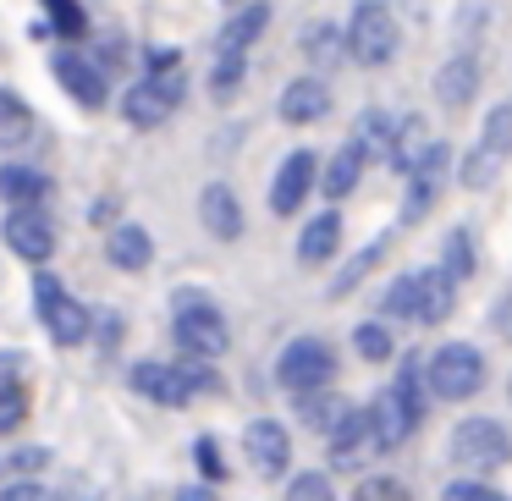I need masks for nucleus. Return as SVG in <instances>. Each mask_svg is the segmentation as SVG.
<instances>
[{
    "label": "nucleus",
    "mask_w": 512,
    "mask_h": 501,
    "mask_svg": "<svg viewBox=\"0 0 512 501\" xmlns=\"http://www.w3.org/2000/svg\"><path fill=\"white\" fill-rule=\"evenodd\" d=\"M133 391L138 397H149V402H160V408H188L199 391H193V380H188V369H177V364H133Z\"/></svg>",
    "instance_id": "obj_13"
},
{
    "label": "nucleus",
    "mask_w": 512,
    "mask_h": 501,
    "mask_svg": "<svg viewBox=\"0 0 512 501\" xmlns=\"http://www.w3.org/2000/svg\"><path fill=\"white\" fill-rule=\"evenodd\" d=\"M23 419H28V391L12 380V386H0V435H12Z\"/></svg>",
    "instance_id": "obj_34"
},
{
    "label": "nucleus",
    "mask_w": 512,
    "mask_h": 501,
    "mask_svg": "<svg viewBox=\"0 0 512 501\" xmlns=\"http://www.w3.org/2000/svg\"><path fill=\"white\" fill-rule=\"evenodd\" d=\"M287 501H336V496H331V479H320V474H303V479H292Z\"/></svg>",
    "instance_id": "obj_39"
},
{
    "label": "nucleus",
    "mask_w": 512,
    "mask_h": 501,
    "mask_svg": "<svg viewBox=\"0 0 512 501\" xmlns=\"http://www.w3.org/2000/svg\"><path fill=\"white\" fill-rule=\"evenodd\" d=\"M490 325H496V336H501V342H512V292L496 303V309H490Z\"/></svg>",
    "instance_id": "obj_42"
},
{
    "label": "nucleus",
    "mask_w": 512,
    "mask_h": 501,
    "mask_svg": "<svg viewBox=\"0 0 512 501\" xmlns=\"http://www.w3.org/2000/svg\"><path fill=\"white\" fill-rule=\"evenodd\" d=\"M446 160H452V149L430 144L408 171H402V177H408V204H402V221H424V215H430L435 193H441V182H446Z\"/></svg>",
    "instance_id": "obj_11"
},
{
    "label": "nucleus",
    "mask_w": 512,
    "mask_h": 501,
    "mask_svg": "<svg viewBox=\"0 0 512 501\" xmlns=\"http://www.w3.org/2000/svg\"><path fill=\"white\" fill-rule=\"evenodd\" d=\"M375 259H380V243H369V248H364V254H358V259H353V265H347V270H342V276H336V281H331V298H347V292H353V281H364V276H369V270H375Z\"/></svg>",
    "instance_id": "obj_35"
},
{
    "label": "nucleus",
    "mask_w": 512,
    "mask_h": 501,
    "mask_svg": "<svg viewBox=\"0 0 512 501\" xmlns=\"http://www.w3.org/2000/svg\"><path fill=\"white\" fill-rule=\"evenodd\" d=\"M353 347H358V358H364V364H386V358H391L386 325H358V331H353Z\"/></svg>",
    "instance_id": "obj_33"
},
{
    "label": "nucleus",
    "mask_w": 512,
    "mask_h": 501,
    "mask_svg": "<svg viewBox=\"0 0 512 501\" xmlns=\"http://www.w3.org/2000/svg\"><path fill=\"white\" fill-rule=\"evenodd\" d=\"M0 237H6V248L23 254L28 265L50 259V248H56V226H50V215L39 210V204H17V210L0 221Z\"/></svg>",
    "instance_id": "obj_10"
},
{
    "label": "nucleus",
    "mask_w": 512,
    "mask_h": 501,
    "mask_svg": "<svg viewBox=\"0 0 512 501\" xmlns=\"http://www.w3.org/2000/svg\"><path fill=\"white\" fill-rule=\"evenodd\" d=\"M452 298H457V281L446 276V270H408L402 281H391L386 314L435 325V320H446V314H452Z\"/></svg>",
    "instance_id": "obj_2"
},
{
    "label": "nucleus",
    "mask_w": 512,
    "mask_h": 501,
    "mask_svg": "<svg viewBox=\"0 0 512 501\" xmlns=\"http://www.w3.org/2000/svg\"><path fill=\"white\" fill-rule=\"evenodd\" d=\"M342 34H347V56H353L358 67H386V61L397 56L402 28H397V17H391L386 0H358Z\"/></svg>",
    "instance_id": "obj_4"
},
{
    "label": "nucleus",
    "mask_w": 512,
    "mask_h": 501,
    "mask_svg": "<svg viewBox=\"0 0 512 501\" xmlns=\"http://www.w3.org/2000/svg\"><path fill=\"white\" fill-rule=\"evenodd\" d=\"M446 276H452V281H463L468 276V270H474V237H468V226H457V232L452 237H446Z\"/></svg>",
    "instance_id": "obj_31"
},
{
    "label": "nucleus",
    "mask_w": 512,
    "mask_h": 501,
    "mask_svg": "<svg viewBox=\"0 0 512 501\" xmlns=\"http://www.w3.org/2000/svg\"><path fill=\"white\" fill-rule=\"evenodd\" d=\"M226 6H237V0H226Z\"/></svg>",
    "instance_id": "obj_47"
},
{
    "label": "nucleus",
    "mask_w": 512,
    "mask_h": 501,
    "mask_svg": "<svg viewBox=\"0 0 512 501\" xmlns=\"http://www.w3.org/2000/svg\"><path fill=\"white\" fill-rule=\"evenodd\" d=\"M34 309H39V320H45V331L56 336L61 347H78V342H89V331H94L89 309H83V303L72 298V292L61 287L56 276H34Z\"/></svg>",
    "instance_id": "obj_8"
},
{
    "label": "nucleus",
    "mask_w": 512,
    "mask_h": 501,
    "mask_svg": "<svg viewBox=\"0 0 512 501\" xmlns=\"http://www.w3.org/2000/svg\"><path fill=\"white\" fill-rule=\"evenodd\" d=\"M512 155V100H501L496 111L485 116V133H479V144L463 155V166H457V182L463 188H490V182L501 177V160Z\"/></svg>",
    "instance_id": "obj_7"
},
{
    "label": "nucleus",
    "mask_w": 512,
    "mask_h": 501,
    "mask_svg": "<svg viewBox=\"0 0 512 501\" xmlns=\"http://www.w3.org/2000/svg\"><path fill=\"white\" fill-rule=\"evenodd\" d=\"M193 457H199V468H204V479H221L226 468H221V446L210 441V435H204L199 446H193Z\"/></svg>",
    "instance_id": "obj_41"
},
{
    "label": "nucleus",
    "mask_w": 512,
    "mask_h": 501,
    "mask_svg": "<svg viewBox=\"0 0 512 501\" xmlns=\"http://www.w3.org/2000/svg\"><path fill=\"white\" fill-rule=\"evenodd\" d=\"M105 259H111L116 270H144L149 259H155V243H149V232L144 226H116L111 237H105Z\"/></svg>",
    "instance_id": "obj_24"
},
{
    "label": "nucleus",
    "mask_w": 512,
    "mask_h": 501,
    "mask_svg": "<svg viewBox=\"0 0 512 501\" xmlns=\"http://www.w3.org/2000/svg\"><path fill=\"white\" fill-rule=\"evenodd\" d=\"M364 149L358 144H342L336 149L331 160H325V171H314V177H320V188H325V199H347V193L358 188V171H364Z\"/></svg>",
    "instance_id": "obj_23"
},
{
    "label": "nucleus",
    "mask_w": 512,
    "mask_h": 501,
    "mask_svg": "<svg viewBox=\"0 0 512 501\" xmlns=\"http://www.w3.org/2000/svg\"><path fill=\"white\" fill-rule=\"evenodd\" d=\"M391 133H397V116H391V111H364L353 144L364 149V155H386V149H391Z\"/></svg>",
    "instance_id": "obj_28"
},
{
    "label": "nucleus",
    "mask_w": 512,
    "mask_h": 501,
    "mask_svg": "<svg viewBox=\"0 0 512 501\" xmlns=\"http://www.w3.org/2000/svg\"><path fill=\"white\" fill-rule=\"evenodd\" d=\"M0 501H56V496H50L45 485H6V490H0Z\"/></svg>",
    "instance_id": "obj_43"
},
{
    "label": "nucleus",
    "mask_w": 512,
    "mask_h": 501,
    "mask_svg": "<svg viewBox=\"0 0 512 501\" xmlns=\"http://www.w3.org/2000/svg\"><path fill=\"white\" fill-rule=\"evenodd\" d=\"M424 386H430V397L441 402H468L485 391V353L468 342H446L435 347L430 369H424Z\"/></svg>",
    "instance_id": "obj_5"
},
{
    "label": "nucleus",
    "mask_w": 512,
    "mask_h": 501,
    "mask_svg": "<svg viewBox=\"0 0 512 501\" xmlns=\"http://www.w3.org/2000/svg\"><path fill=\"white\" fill-rule=\"evenodd\" d=\"M177 501H215V496H210V490H199V485H193V490H177Z\"/></svg>",
    "instance_id": "obj_46"
},
{
    "label": "nucleus",
    "mask_w": 512,
    "mask_h": 501,
    "mask_svg": "<svg viewBox=\"0 0 512 501\" xmlns=\"http://www.w3.org/2000/svg\"><path fill=\"white\" fill-rule=\"evenodd\" d=\"M171 331H177L182 353L188 358H221L232 347V331H226V314L215 309L204 292H182L177 309H171Z\"/></svg>",
    "instance_id": "obj_3"
},
{
    "label": "nucleus",
    "mask_w": 512,
    "mask_h": 501,
    "mask_svg": "<svg viewBox=\"0 0 512 501\" xmlns=\"http://www.w3.org/2000/svg\"><path fill=\"white\" fill-rule=\"evenodd\" d=\"M474 94H479V61L474 56H452L435 72V100H441L446 111H463Z\"/></svg>",
    "instance_id": "obj_20"
},
{
    "label": "nucleus",
    "mask_w": 512,
    "mask_h": 501,
    "mask_svg": "<svg viewBox=\"0 0 512 501\" xmlns=\"http://www.w3.org/2000/svg\"><path fill=\"white\" fill-rule=\"evenodd\" d=\"M298 413H303V424H309L314 435H331L336 424L353 413V402H347L342 391H331V386H309V391H298Z\"/></svg>",
    "instance_id": "obj_21"
},
{
    "label": "nucleus",
    "mask_w": 512,
    "mask_h": 501,
    "mask_svg": "<svg viewBox=\"0 0 512 501\" xmlns=\"http://www.w3.org/2000/svg\"><path fill=\"white\" fill-rule=\"evenodd\" d=\"M50 72H56V83L83 105V111H100V105H105V72L94 67L89 56H78V50H61Z\"/></svg>",
    "instance_id": "obj_16"
},
{
    "label": "nucleus",
    "mask_w": 512,
    "mask_h": 501,
    "mask_svg": "<svg viewBox=\"0 0 512 501\" xmlns=\"http://www.w3.org/2000/svg\"><path fill=\"white\" fill-rule=\"evenodd\" d=\"M391 391H397V402L413 413V424H419L424 419V375L413 369V358L402 364V375H397V386H391Z\"/></svg>",
    "instance_id": "obj_32"
},
{
    "label": "nucleus",
    "mask_w": 512,
    "mask_h": 501,
    "mask_svg": "<svg viewBox=\"0 0 512 501\" xmlns=\"http://www.w3.org/2000/svg\"><path fill=\"white\" fill-rule=\"evenodd\" d=\"M182 94H188V72H182V61L166 50V56H155V67L127 89L122 111L133 127H160L182 111Z\"/></svg>",
    "instance_id": "obj_1"
},
{
    "label": "nucleus",
    "mask_w": 512,
    "mask_h": 501,
    "mask_svg": "<svg viewBox=\"0 0 512 501\" xmlns=\"http://www.w3.org/2000/svg\"><path fill=\"white\" fill-rule=\"evenodd\" d=\"M39 463H45V452H17L12 457V468H39Z\"/></svg>",
    "instance_id": "obj_45"
},
{
    "label": "nucleus",
    "mask_w": 512,
    "mask_h": 501,
    "mask_svg": "<svg viewBox=\"0 0 512 501\" xmlns=\"http://www.w3.org/2000/svg\"><path fill=\"white\" fill-rule=\"evenodd\" d=\"M424 149H430V138H424V127L408 116V122H397V133H391V149H386V160H391L397 171H408L413 160L424 155Z\"/></svg>",
    "instance_id": "obj_29"
},
{
    "label": "nucleus",
    "mask_w": 512,
    "mask_h": 501,
    "mask_svg": "<svg viewBox=\"0 0 512 501\" xmlns=\"http://www.w3.org/2000/svg\"><path fill=\"white\" fill-rule=\"evenodd\" d=\"M28 133H34V111H28L17 94L0 89V144H23Z\"/></svg>",
    "instance_id": "obj_30"
},
{
    "label": "nucleus",
    "mask_w": 512,
    "mask_h": 501,
    "mask_svg": "<svg viewBox=\"0 0 512 501\" xmlns=\"http://www.w3.org/2000/svg\"><path fill=\"white\" fill-rule=\"evenodd\" d=\"M325 441H331V468H364L369 457H380V435H375V424H369L364 408L347 413Z\"/></svg>",
    "instance_id": "obj_12"
},
{
    "label": "nucleus",
    "mask_w": 512,
    "mask_h": 501,
    "mask_svg": "<svg viewBox=\"0 0 512 501\" xmlns=\"http://www.w3.org/2000/svg\"><path fill=\"white\" fill-rule=\"evenodd\" d=\"M265 23H270V6H265V0H254V6H243V12H237L232 23L221 28V50H248L259 34H265Z\"/></svg>",
    "instance_id": "obj_26"
},
{
    "label": "nucleus",
    "mask_w": 512,
    "mask_h": 501,
    "mask_svg": "<svg viewBox=\"0 0 512 501\" xmlns=\"http://www.w3.org/2000/svg\"><path fill=\"white\" fill-rule=\"evenodd\" d=\"M243 72H248V50H221V56H215V72H210L215 105H226L237 89H243Z\"/></svg>",
    "instance_id": "obj_27"
},
{
    "label": "nucleus",
    "mask_w": 512,
    "mask_h": 501,
    "mask_svg": "<svg viewBox=\"0 0 512 501\" xmlns=\"http://www.w3.org/2000/svg\"><path fill=\"white\" fill-rule=\"evenodd\" d=\"M331 375H336V347L325 342V336H298V342H287L276 358V380L292 397L309 391V386H325Z\"/></svg>",
    "instance_id": "obj_9"
},
{
    "label": "nucleus",
    "mask_w": 512,
    "mask_h": 501,
    "mask_svg": "<svg viewBox=\"0 0 512 501\" xmlns=\"http://www.w3.org/2000/svg\"><path fill=\"white\" fill-rule=\"evenodd\" d=\"M314 171H320V155H314V149H292V155L281 160L276 182H270V210L276 215L298 210V204L309 199V188H314Z\"/></svg>",
    "instance_id": "obj_14"
},
{
    "label": "nucleus",
    "mask_w": 512,
    "mask_h": 501,
    "mask_svg": "<svg viewBox=\"0 0 512 501\" xmlns=\"http://www.w3.org/2000/svg\"><path fill=\"white\" fill-rule=\"evenodd\" d=\"M364 413H369V424H375V435H380V452H397V446L408 441L413 430H419V424H413V413L397 402V391H391V386L380 391V397L369 402Z\"/></svg>",
    "instance_id": "obj_19"
},
{
    "label": "nucleus",
    "mask_w": 512,
    "mask_h": 501,
    "mask_svg": "<svg viewBox=\"0 0 512 501\" xmlns=\"http://www.w3.org/2000/svg\"><path fill=\"white\" fill-rule=\"evenodd\" d=\"M441 501H507V496L490 490V485H479V479H457V485L441 490Z\"/></svg>",
    "instance_id": "obj_38"
},
{
    "label": "nucleus",
    "mask_w": 512,
    "mask_h": 501,
    "mask_svg": "<svg viewBox=\"0 0 512 501\" xmlns=\"http://www.w3.org/2000/svg\"><path fill=\"white\" fill-rule=\"evenodd\" d=\"M243 446H248V463L270 479L292 468V435H287V424H276V419H254L243 430Z\"/></svg>",
    "instance_id": "obj_15"
},
{
    "label": "nucleus",
    "mask_w": 512,
    "mask_h": 501,
    "mask_svg": "<svg viewBox=\"0 0 512 501\" xmlns=\"http://www.w3.org/2000/svg\"><path fill=\"white\" fill-rule=\"evenodd\" d=\"M0 199L6 204H45L50 199V177L34 166H0Z\"/></svg>",
    "instance_id": "obj_25"
},
{
    "label": "nucleus",
    "mask_w": 512,
    "mask_h": 501,
    "mask_svg": "<svg viewBox=\"0 0 512 501\" xmlns=\"http://www.w3.org/2000/svg\"><path fill=\"white\" fill-rule=\"evenodd\" d=\"M320 116H331V89H325L320 78H292L287 89H281V122L309 127V122H320Z\"/></svg>",
    "instance_id": "obj_18"
},
{
    "label": "nucleus",
    "mask_w": 512,
    "mask_h": 501,
    "mask_svg": "<svg viewBox=\"0 0 512 501\" xmlns=\"http://www.w3.org/2000/svg\"><path fill=\"white\" fill-rule=\"evenodd\" d=\"M336 248H342V215L336 210H325V215H314L309 226H303V237H298V265H325V259H336Z\"/></svg>",
    "instance_id": "obj_22"
},
{
    "label": "nucleus",
    "mask_w": 512,
    "mask_h": 501,
    "mask_svg": "<svg viewBox=\"0 0 512 501\" xmlns=\"http://www.w3.org/2000/svg\"><path fill=\"white\" fill-rule=\"evenodd\" d=\"M336 45H342V39H336V28H331V23H314L309 34H303V50H309L314 61H331V56H336Z\"/></svg>",
    "instance_id": "obj_36"
},
{
    "label": "nucleus",
    "mask_w": 512,
    "mask_h": 501,
    "mask_svg": "<svg viewBox=\"0 0 512 501\" xmlns=\"http://www.w3.org/2000/svg\"><path fill=\"white\" fill-rule=\"evenodd\" d=\"M111 215H116V204H111V199H100V204H94V210H89V221L100 226V221H111Z\"/></svg>",
    "instance_id": "obj_44"
},
{
    "label": "nucleus",
    "mask_w": 512,
    "mask_h": 501,
    "mask_svg": "<svg viewBox=\"0 0 512 501\" xmlns=\"http://www.w3.org/2000/svg\"><path fill=\"white\" fill-rule=\"evenodd\" d=\"M353 501H413V496L397 485V479H364V485L353 490Z\"/></svg>",
    "instance_id": "obj_37"
},
{
    "label": "nucleus",
    "mask_w": 512,
    "mask_h": 501,
    "mask_svg": "<svg viewBox=\"0 0 512 501\" xmlns=\"http://www.w3.org/2000/svg\"><path fill=\"white\" fill-rule=\"evenodd\" d=\"M199 221H204V232L221 237V243L243 237V204H237V193L226 188V182H210V188L199 193Z\"/></svg>",
    "instance_id": "obj_17"
},
{
    "label": "nucleus",
    "mask_w": 512,
    "mask_h": 501,
    "mask_svg": "<svg viewBox=\"0 0 512 501\" xmlns=\"http://www.w3.org/2000/svg\"><path fill=\"white\" fill-rule=\"evenodd\" d=\"M45 6L56 12V23H61V34H67V39H78V34H83V12L72 6V0H45Z\"/></svg>",
    "instance_id": "obj_40"
},
{
    "label": "nucleus",
    "mask_w": 512,
    "mask_h": 501,
    "mask_svg": "<svg viewBox=\"0 0 512 501\" xmlns=\"http://www.w3.org/2000/svg\"><path fill=\"white\" fill-rule=\"evenodd\" d=\"M446 457L457 468H468V474H490V468L512 463V435L496 419H463L452 430V441H446Z\"/></svg>",
    "instance_id": "obj_6"
}]
</instances>
